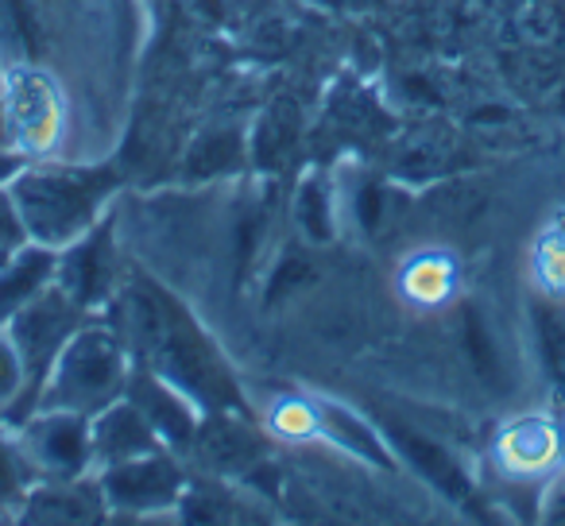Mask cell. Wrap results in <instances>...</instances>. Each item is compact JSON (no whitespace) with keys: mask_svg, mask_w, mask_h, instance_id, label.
I'll return each instance as SVG.
<instances>
[{"mask_svg":"<svg viewBox=\"0 0 565 526\" xmlns=\"http://www.w3.org/2000/svg\"><path fill=\"white\" fill-rule=\"evenodd\" d=\"M109 179H97V174H43V179L20 182L17 202L24 210V221L32 225V233L47 236V240H63L74 236L89 217H94L97 202H102Z\"/></svg>","mask_w":565,"mask_h":526,"instance_id":"6da1fadb","label":"cell"},{"mask_svg":"<svg viewBox=\"0 0 565 526\" xmlns=\"http://www.w3.org/2000/svg\"><path fill=\"white\" fill-rule=\"evenodd\" d=\"M120 361L105 337H82L63 356V395L78 407H94L117 387Z\"/></svg>","mask_w":565,"mask_h":526,"instance_id":"7a4b0ae2","label":"cell"},{"mask_svg":"<svg viewBox=\"0 0 565 526\" xmlns=\"http://www.w3.org/2000/svg\"><path fill=\"white\" fill-rule=\"evenodd\" d=\"M109 495L120 507H159V503L171 500L174 484V469L167 461H132L125 469L109 472Z\"/></svg>","mask_w":565,"mask_h":526,"instance_id":"3957f363","label":"cell"},{"mask_svg":"<svg viewBox=\"0 0 565 526\" xmlns=\"http://www.w3.org/2000/svg\"><path fill=\"white\" fill-rule=\"evenodd\" d=\"M32 446H35V457H40L47 469L63 472V476L78 472L82 461H86V430H82V422H74V418H51V422H43L40 430H35Z\"/></svg>","mask_w":565,"mask_h":526,"instance_id":"277c9868","label":"cell"},{"mask_svg":"<svg viewBox=\"0 0 565 526\" xmlns=\"http://www.w3.org/2000/svg\"><path fill=\"white\" fill-rule=\"evenodd\" d=\"M17 337H20V345H24L32 368H43V364L51 361V353L58 348V341L66 337V307L58 299L35 302Z\"/></svg>","mask_w":565,"mask_h":526,"instance_id":"5b68a950","label":"cell"},{"mask_svg":"<svg viewBox=\"0 0 565 526\" xmlns=\"http://www.w3.org/2000/svg\"><path fill=\"white\" fill-rule=\"evenodd\" d=\"M47 276H51L47 251H28V256L4 264V271H0V318H12L24 302H32Z\"/></svg>","mask_w":565,"mask_h":526,"instance_id":"8992f818","label":"cell"},{"mask_svg":"<svg viewBox=\"0 0 565 526\" xmlns=\"http://www.w3.org/2000/svg\"><path fill=\"white\" fill-rule=\"evenodd\" d=\"M399 446H403V453H407L411 461H415L418 469H423L446 495H454V500H465V495H469V484H465L461 469H457V464L449 461L438 446L423 441L418 433H403V430H399Z\"/></svg>","mask_w":565,"mask_h":526,"instance_id":"52a82bcc","label":"cell"},{"mask_svg":"<svg viewBox=\"0 0 565 526\" xmlns=\"http://www.w3.org/2000/svg\"><path fill=\"white\" fill-rule=\"evenodd\" d=\"M24 82H12V120L24 128L28 136H47L51 132V120H55V101L51 94L43 89V82H32L28 74H20Z\"/></svg>","mask_w":565,"mask_h":526,"instance_id":"ba28073f","label":"cell"},{"mask_svg":"<svg viewBox=\"0 0 565 526\" xmlns=\"http://www.w3.org/2000/svg\"><path fill=\"white\" fill-rule=\"evenodd\" d=\"M105 271H109V264H105V236H94L66 264V283H71L74 299H97L105 287Z\"/></svg>","mask_w":565,"mask_h":526,"instance_id":"9c48e42d","label":"cell"},{"mask_svg":"<svg viewBox=\"0 0 565 526\" xmlns=\"http://www.w3.org/2000/svg\"><path fill=\"white\" fill-rule=\"evenodd\" d=\"M97 446L105 453H140V449H148V426L136 410H117L97 430Z\"/></svg>","mask_w":565,"mask_h":526,"instance_id":"30bf717a","label":"cell"},{"mask_svg":"<svg viewBox=\"0 0 565 526\" xmlns=\"http://www.w3.org/2000/svg\"><path fill=\"white\" fill-rule=\"evenodd\" d=\"M322 422L333 430V438L345 441V449H353V453L369 457V461H376V464H387L384 446H380V441L372 438V433L364 430V426L356 422L353 415H345V410H338V407H326L322 410Z\"/></svg>","mask_w":565,"mask_h":526,"instance_id":"8fae6325","label":"cell"},{"mask_svg":"<svg viewBox=\"0 0 565 526\" xmlns=\"http://www.w3.org/2000/svg\"><path fill=\"white\" fill-rule=\"evenodd\" d=\"M508 457L523 464V469L542 464L550 457V433L542 430V426H519V430L508 438Z\"/></svg>","mask_w":565,"mask_h":526,"instance_id":"7c38bea8","label":"cell"},{"mask_svg":"<svg viewBox=\"0 0 565 526\" xmlns=\"http://www.w3.org/2000/svg\"><path fill=\"white\" fill-rule=\"evenodd\" d=\"M143 399H148V410L156 415V422L163 426L167 433H174V438H179V433H186V430H190L186 410H182L179 402H174L167 391H159V387H151V384H148V395H143Z\"/></svg>","mask_w":565,"mask_h":526,"instance_id":"4fadbf2b","label":"cell"},{"mask_svg":"<svg viewBox=\"0 0 565 526\" xmlns=\"http://www.w3.org/2000/svg\"><path fill=\"white\" fill-rule=\"evenodd\" d=\"M465 341H469V356H472V364H477V372L484 379H492L495 376V356H492V345H488V337H484V330H480L477 318H469Z\"/></svg>","mask_w":565,"mask_h":526,"instance_id":"5bb4252c","label":"cell"},{"mask_svg":"<svg viewBox=\"0 0 565 526\" xmlns=\"http://www.w3.org/2000/svg\"><path fill=\"white\" fill-rule=\"evenodd\" d=\"M17 387H20V356L17 348H9L0 341V402L9 399Z\"/></svg>","mask_w":565,"mask_h":526,"instance_id":"9a60e30c","label":"cell"},{"mask_svg":"<svg viewBox=\"0 0 565 526\" xmlns=\"http://www.w3.org/2000/svg\"><path fill=\"white\" fill-rule=\"evenodd\" d=\"M17 240H20V221H17V213H12V205L0 197V264L12 256Z\"/></svg>","mask_w":565,"mask_h":526,"instance_id":"2e32d148","label":"cell"},{"mask_svg":"<svg viewBox=\"0 0 565 526\" xmlns=\"http://www.w3.org/2000/svg\"><path fill=\"white\" fill-rule=\"evenodd\" d=\"M542 276L550 279V287H565V240L546 248V256H542Z\"/></svg>","mask_w":565,"mask_h":526,"instance_id":"e0dca14e","label":"cell"},{"mask_svg":"<svg viewBox=\"0 0 565 526\" xmlns=\"http://www.w3.org/2000/svg\"><path fill=\"white\" fill-rule=\"evenodd\" d=\"M17 480H20L17 457H12V449L0 441V495H9L12 487H17Z\"/></svg>","mask_w":565,"mask_h":526,"instance_id":"ac0fdd59","label":"cell"}]
</instances>
